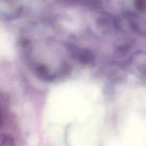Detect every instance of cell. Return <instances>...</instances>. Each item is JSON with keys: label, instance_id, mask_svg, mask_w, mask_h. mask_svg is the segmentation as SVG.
I'll return each instance as SVG.
<instances>
[{"label": "cell", "instance_id": "1", "mask_svg": "<svg viewBox=\"0 0 146 146\" xmlns=\"http://www.w3.org/2000/svg\"><path fill=\"white\" fill-rule=\"evenodd\" d=\"M134 3L135 6L141 9H143L146 6V0H134Z\"/></svg>", "mask_w": 146, "mask_h": 146}]
</instances>
